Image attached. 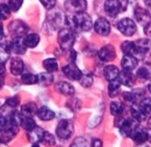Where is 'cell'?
Masks as SVG:
<instances>
[{"label":"cell","mask_w":151,"mask_h":147,"mask_svg":"<svg viewBox=\"0 0 151 147\" xmlns=\"http://www.w3.org/2000/svg\"><path fill=\"white\" fill-rule=\"evenodd\" d=\"M65 23L68 25V28L71 29L73 32H87L93 26L91 17L85 12L77 13L67 17L65 19Z\"/></svg>","instance_id":"cell-1"},{"label":"cell","mask_w":151,"mask_h":147,"mask_svg":"<svg viewBox=\"0 0 151 147\" xmlns=\"http://www.w3.org/2000/svg\"><path fill=\"white\" fill-rule=\"evenodd\" d=\"M58 42L63 50H70L75 42L74 32L70 28H62L58 32Z\"/></svg>","instance_id":"cell-2"},{"label":"cell","mask_w":151,"mask_h":147,"mask_svg":"<svg viewBox=\"0 0 151 147\" xmlns=\"http://www.w3.org/2000/svg\"><path fill=\"white\" fill-rule=\"evenodd\" d=\"M74 131V127L73 122L69 119H61L58 122L57 129H56V133L58 137L61 140H68L71 137Z\"/></svg>","instance_id":"cell-3"},{"label":"cell","mask_w":151,"mask_h":147,"mask_svg":"<svg viewBox=\"0 0 151 147\" xmlns=\"http://www.w3.org/2000/svg\"><path fill=\"white\" fill-rule=\"evenodd\" d=\"M9 31L13 36V37H23V36L27 35L29 31L28 25L22 21L15 20L12 21L9 25Z\"/></svg>","instance_id":"cell-4"},{"label":"cell","mask_w":151,"mask_h":147,"mask_svg":"<svg viewBox=\"0 0 151 147\" xmlns=\"http://www.w3.org/2000/svg\"><path fill=\"white\" fill-rule=\"evenodd\" d=\"M117 27L122 35L126 36H132L136 32V24L134 21L129 18L122 19L118 23Z\"/></svg>","instance_id":"cell-5"},{"label":"cell","mask_w":151,"mask_h":147,"mask_svg":"<svg viewBox=\"0 0 151 147\" xmlns=\"http://www.w3.org/2000/svg\"><path fill=\"white\" fill-rule=\"evenodd\" d=\"M64 7L69 12L77 14V13L84 12L87 8L86 0H66Z\"/></svg>","instance_id":"cell-6"},{"label":"cell","mask_w":151,"mask_h":147,"mask_svg":"<svg viewBox=\"0 0 151 147\" xmlns=\"http://www.w3.org/2000/svg\"><path fill=\"white\" fill-rule=\"evenodd\" d=\"M104 9L109 16L114 18L122 10V5L120 0H106Z\"/></svg>","instance_id":"cell-7"},{"label":"cell","mask_w":151,"mask_h":147,"mask_svg":"<svg viewBox=\"0 0 151 147\" xmlns=\"http://www.w3.org/2000/svg\"><path fill=\"white\" fill-rule=\"evenodd\" d=\"M62 71L64 75L69 79L75 80V81H79L83 76L82 71L78 68V66L75 64V63H70L69 64L65 65Z\"/></svg>","instance_id":"cell-8"},{"label":"cell","mask_w":151,"mask_h":147,"mask_svg":"<svg viewBox=\"0 0 151 147\" xmlns=\"http://www.w3.org/2000/svg\"><path fill=\"white\" fill-rule=\"evenodd\" d=\"M28 48L24 43L23 37H13V39L9 44L8 51L14 52L16 54H24Z\"/></svg>","instance_id":"cell-9"},{"label":"cell","mask_w":151,"mask_h":147,"mask_svg":"<svg viewBox=\"0 0 151 147\" xmlns=\"http://www.w3.org/2000/svg\"><path fill=\"white\" fill-rule=\"evenodd\" d=\"M136 125H137V121L134 118L133 119L125 118L124 120H122V122L119 125L121 134L124 137H130L133 131L137 128Z\"/></svg>","instance_id":"cell-10"},{"label":"cell","mask_w":151,"mask_h":147,"mask_svg":"<svg viewBox=\"0 0 151 147\" xmlns=\"http://www.w3.org/2000/svg\"><path fill=\"white\" fill-rule=\"evenodd\" d=\"M95 31L100 36H108L110 33V24L105 18H98L94 24Z\"/></svg>","instance_id":"cell-11"},{"label":"cell","mask_w":151,"mask_h":147,"mask_svg":"<svg viewBox=\"0 0 151 147\" xmlns=\"http://www.w3.org/2000/svg\"><path fill=\"white\" fill-rule=\"evenodd\" d=\"M18 132H19V128L8 123L6 128L3 131L0 132V140H1V142L5 143H9L11 140L17 135Z\"/></svg>","instance_id":"cell-12"},{"label":"cell","mask_w":151,"mask_h":147,"mask_svg":"<svg viewBox=\"0 0 151 147\" xmlns=\"http://www.w3.org/2000/svg\"><path fill=\"white\" fill-rule=\"evenodd\" d=\"M116 56L115 49L111 45H106L98 51V57L103 62H109L113 60Z\"/></svg>","instance_id":"cell-13"},{"label":"cell","mask_w":151,"mask_h":147,"mask_svg":"<svg viewBox=\"0 0 151 147\" xmlns=\"http://www.w3.org/2000/svg\"><path fill=\"white\" fill-rule=\"evenodd\" d=\"M56 90L65 96H73L75 92L74 87L66 81H60L55 85Z\"/></svg>","instance_id":"cell-14"},{"label":"cell","mask_w":151,"mask_h":147,"mask_svg":"<svg viewBox=\"0 0 151 147\" xmlns=\"http://www.w3.org/2000/svg\"><path fill=\"white\" fill-rule=\"evenodd\" d=\"M134 18L140 24L143 25H147L151 21L149 12L147 9L141 8V7H137L134 9Z\"/></svg>","instance_id":"cell-15"},{"label":"cell","mask_w":151,"mask_h":147,"mask_svg":"<svg viewBox=\"0 0 151 147\" xmlns=\"http://www.w3.org/2000/svg\"><path fill=\"white\" fill-rule=\"evenodd\" d=\"M130 137L132 138L137 144H142V143H145L148 140L149 133L146 130H144V129L136 128L133 131V133L131 134Z\"/></svg>","instance_id":"cell-16"},{"label":"cell","mask_w":151,"mask_h":147,"mask_svg":"<svg viewBox=\"0 0 151 147\" xmlns=\"http://www.w3.org/2000/svg\"><path fill=\"white\" fill-rule=\"evenodd\" d=\"M24 70V63L19 57H14L10 61V72L12 75L19 76L22 75Z\"/></svg>","instance_id":"cell-17"},{"label":"cell","mask_w":151,"mask_h":147,"mask_svg":"<svg viewBox=\"0 0 151 147\" xmlns=\"http://www.w3.org/2000/svg\"><path fill=\"white\" fill-rule=\"evenodd\" d=\"M136 47V55H144L151 48V40L148 38H142L134 42Z\"/></svg>","instance_id":"cell-18"},{"label":"cell","mask_w":151,"mask_h":147,"mask_svg":"<svg viewBox=\"0 0 151 147\" xmlns=\"http://www.w3.org/2000/svg\"><path fill=\"white\" fill-rule=\"evenodd\" d=\"M119 80V82L121 85L126 86V87H132L134 83V76H133V74L131 73V71H126L123 70L119 74V76L117 78Z\"/></svg>","instance_id":"cell-19"},{"label":"cell","mask_w":151,"mask_h":147,"mask_svg":"<svg viewBox=\"0 0 151 147\" xmlns=\"http://www.w3.org/2000/svg\"><path fill=\"white\" fill-rule=\"evenodd\" d=\"M122 66L123 70L126 71H133L136 68L137 64H138V61L134 56L132 55H124V57L122 60Z\"/></svg>","instance_id":"cell-20"},{"label":"cell","mask_w":151,"mask_h":147,"mask_svg":"<svg viewBox=\"0 0 151 147\" xmlns=\"http://www.w3.org/2000/svg\"><path fill=\"white\" fill-rule=\"evenodd\" d=\"M45 130L41 128V127L36 126L34 130L28 132V139L29 141L32 143H38L39 142L42 141V138L44 136Z\"/></svg>","instance_id":"cell-21"},{"label":"cell","mask_w":151,"mask_h":147,"mask_svg":"<svg viewBox=\"0 0 151 147\" xmlns=\"http://www.w3.org/2000/svg\"><path fill=\"white\" fill-rule=\"evenodd\" d=\"M54 81V76L51 73L45 72V73H40L37 75V84H39L41 87H48Z\"/></svg>","instance_id":"cell-22"},{"label":"cell","mask_w":151,"mask_h":147,"mask_svg":"<svg viewBox=\"0 0 151 147\" xmlns=\"http://www.w3.org/2000/svg\"><path fill=\"white\" fill-rule=\"evenodd\" d=\"M36 115L38 118H40L43 121H49L55 117V113L47 106H42L40 109H38Z\"/></svg>","instance_id":"cell-23"},{"label":"cell","mask_w":151,"mask_h":147,"mask_svg":"<svg viewBox=\"0 0 151 147\" xmlns=\"http://www.w3.org/2000/svg\"><path fill=\"white\" fill-rule=\"evenodd\" d=\"M119 69L115 65H108L104 69V76L108 81H113L119 76Z\"/></svg>","instance_id":"cell-24"},{"label":"cell","mask_w":151,"mask_h":147,"mask_svg":"<svg viewBox=\"0 0 151 147\" xmlns=\"http://www.w3.org/2000/svg\"><path fill=\"white\" fill-rule=\"evenodd\" d=\"M37 110V105L35 103H27L22 106L21 113L25 117H32V116L36 115Z\"/></svg>","instance_id":"cell-25"},{"label":"cell","mask_w":151,"mask_h":147,"mask_svg":"<svg viewBox=\"0 0 151 147\" xmlns=\"http://www.w3.org/2000/svg\"><path fill=\"white\" fill-rule=\"evenodd\" d=\"M138 107L145 117L151 116V98H145L140 102Z\"/></svg>","instance_id":"cell-26"},{"label":"cell","mask_w":151,"mask_h":147,"mask_svg":"<svg viewBox=\"0 0 151 147\" xmlns=\"http://www.w3.org/2000/svg\"><path fill=\"white\" fill-rule=\"evenodd\" d=\"M24 43L27 48L30 49H34L36 46H38L39 42H40V36L37 34H29L26 35L24 37Z\"/></svg>","instance_id":"cell-27"},{"label":"cell","mask_w":151,"mask_h":147,"mask_svg":"<svg viewBox=\"0 0 151 147\" xmlns=\"http://www.w3.org/2000/svg\"><path fill=\"white\" fill-rule=\"evenodd\" d=\"M136 75L141 79H150L151 78V63H147L138 68Z\"/></svg>","instance_id":"cell-28"},{"label":"cell","mask_w":151,"mask_h":147,"mask_svg":"<svg viewBox=\"0 0 151 147\" xmlns=\"http://www.w3.org/2000/svg\"><path fill=\"white\" fill-rule=\"evenodd\" d=\"M23 116L21 112L19 111H13L10 116H9V119L8 120L9 123L14 127H17V128H19L22 127V120H23Z\"/></svg>","instance_id":"cell-29"},{"label":"cell","mask_w":151,"mask_h":147,"mask_svg":"<svg viewBox=\"0 0 151 147\" xmlns=\"http://www.w3.org/2000/svg\"><path fill=\"white\" fill-rule=\"evenodd\" d=\"M43 66L44 68L45 69V71L48 73H54L57 72L58 69V61L54 58H47L45 59V61L43 62Z\"/></svg>","instance_id":"cell-30"},{"label":"cell","mask_w":151,"mask_h":147,"mask_svg":"<svg viewBox=\"0 0 151 147\" xmlns=\"http://www.w3.org/2000/svg\"><path fill=\"white\" fill-rule=\"evenodd\" d=\"M121 49L125 55H132V56L136 55L135 43L133 41H124L121 46Z\"/></svg>","instance_id":"cell-31"},{"label":"cell","mask_w":151,"mask_h":147,"mask_svg":"<svg viewBox=\"0 0 151 147\" xmlns=\"http://www.w3.org/2000/svg\"><path fill=\"white\" fill-rule=\"evenodd\" d=\"M120 87H121V83L119 82V80L116 79L113 80V81H109V97L113 98L116 97L120 92Z\"/></svg>","instance_id":"cell-32"},{"label":"cell","mask_w":151,"mask_h":147,"mask_svg":"<svg viewBox=\"0 0 151 147\" xmlns=\"http://www.w3.org/2000/svg\"><path fill=\"white\" fill-rule=\"evenodd\" d=\"M21 80L25 85H34L37 83V76L32 73H24L22 74Z\"/></svg>","instance_id":"cell-33"},{"label":"cell","mask_w":151,"mask_h":147,"mask_svg":"<svg viewBox=\"0 0 151 147\" xmlns=\"http://www.w3.org/2000/svg\"><path fill=\"white\" fill-rule=\"evenodd\" d=\"M110 113L114 116H119L123 113V105L119 102H112L110 103Z\"/></svg>","instance_id":"cell-34"},{"label":"cell","mask_w":151,"mask_h":147,"mask_svg":"<svg viewBox=\"0 0 151 147\" xmlns=\"http://www.w3.org/2000/svg\"><path fill=\"white\" fill-rule=\"evenodd\" d=\"M131 114H132V116L134 120H136L137 122H141L143 121L144 119L146 117L143 116L142 112L140 111L139 107H138V104H133L132 107H131Z\"/></svg>","instance_id":"cell-35"},{"label":"cell","mask_w":151,"mask_h":147,"mask_svg":"<svg viewBox=\"0 0 151 147\" xmlns=\"http://www.w3.org/2000/svg\"><path fill=\"white\" fill-rule=\"evenodd\" d=\"M36 123L34 119L32 117H23V120H22V128L27 131H31L32 130H34L35 127H36Z\"/></svg>","instance_id":"cell-36"},{"label":"cell","mask_w":151,"mask_h":147,"mask_svg":"<svg viewBox=\"0 0 151 147\" xmlns=\"http://www.w3.org/2000/svg\"><path fill=\"white\" fill-rule=\"evenodd\" d=\"M41 142L45 146H53L56 144V139L53 134H51V133L47 131H45Z\"/></svg>","instance_id":"cell-37"},{"label":"cell","mask_w":151,"mask_h":147,"mask_svg":"<svg viewBox=\"0 0 151 147\" xmlns=\"http://www.w3.org/2000/svg\"><path fill=\"white\" fill-rule=\"evenodd\" d=\"M80 84L83 87V88H90L93 84V76L90 73L88 74H83L82 77L79 80Z\"/></svg>","instance_id":"cell-38"},{"label":"cell","mask_w":151,"mask_h":147,"mask_svg":"<svg viewBox=\"0 0 151 147\" xmlns=\"http://www.w3.org/2000/svg\"><path fill=\"white\" fill-rule=\"evenodd\" d=\"M11 10L9 5L6 4H0V20H6L10 16Z\"/></svg>","instance_id":"cell-39"},{"label":"cell","mask_w":151,"mask_h":147,"mask_svg":"<svg viewBox=\"0 0 151 147\" xmlns=\"http://www.w3.org/2000/svg\"><path fill=\"white\" fill-rule=\"evenodd\" d=\"M70 147H89V143L87 140L84 139L83 137H77L71 143Z\"/></svg>","instance_id":"cell-40"},{"label":"cell","mask_w":151,"mask_h":147,"mask_svg":"<svg viewBox=\"0 0 151 147\" xmlns=\"http://www.w3.org/2000/svg\"><path fill=\"white\" fill-rule=\"evenodd\" d=\"M23 4V0H9V7L11 11H18L22 8Z\"/></svg>","instance_id":"cell-41"},{"label":"cell","mask_w":151,"mask_h":147,"mask_svg":"<svg viewBox=\"0 0 151 147\" xmlns=\"http://www.w3.org/2000/svg\"><path fill=\"white\" fill-rule=\"evenodd\" d=\"M6 104L11 108H16L17 106L19 104V98L18 96H13V97L6 99Z\"/></svg>","instance_id":"cell-42"},{"label":"cell","mask_w":151,"mask_h":147,"mask_svg":"<svg viewBox=\"0 0 151 147\" xmlns=\"http://www.w3.org/2000/svg\"><path fill=\"white\" fill-rule=\"evenodd\" d=\"M39 1L45 7V9L47 10L54 9V7L56 6L57 3V0H39Z\"/></svg>","instance_id":"cell-43"},{"label":"cell","mask_w":151,"mask_h":147,"mask_svg":"<svg viewBox=\"0 0 151 147\" xmlns=\"http://www.w3.org/2000/svg\"><path fill=\"white\" fill-rule=\"evenodd\" d=\"M8 123H9V121H8V119H6V117L0 116V132L3 131L6 128Z\"/></svg>","instance_id":"cell-44"},{"label":"cell","mask_w":151,"mask_h":147,"mask_svg":"<svg viewBox=\"0 0 151 147\" xmlns=\"http://www.w3.org/2000/svg\"><path fill=\"white\" fill-rule=\"evenodd\" d=\"M92 147H103V143L100 139H94L92 142Z\"/></svg>","instance_id":"cell-45"},{"label":"cell","mask_w":151,"mask_h":147,"mask_svg":"<svg viewBox=\"0 0 151 147\" xmlns=\"http://www.w3.org/2000/svg\"><path fill=\"white\" fill-rule=\"evenodd\" d=\"M144 32H145V34L147 36H151V21L147 25H145V29H144Z\"/></svg>","instance_id":"cell-46"},{"label":"cell","mask_w":151,"mask_h":147,"mask_svg":"<svg viewBox=\"0 0 151 147\" xmlns=\"http://www.w3.org/2000/svg\"><path fill=\"white\" fill-rule=\"evenodd\" d=\"M6 74V66L5 63L0 62V77H2Z\"/></svg>","instance_id":"cell-47"},{"label":"cell","mask_w":151,"mask_h":147,"mask_svg":"<svg viewBox=\"0 0 151 147\" xmlns=\"http://www.w3.org/2000/svg\"><path fill=\"white\" fill-rule=\"evenodd\" d=\"M3 23H2V22H1V20H0V35H2V34H4V33H3Z\"/></svg>","instance_id":"cell-48"},{"label":"cell","mask_w":151,"mask_h":147,"mask_svg":"<svg viewBox=\"0 0 151 147\" xmlns=\"http://www.w3.org/2000/svg\"><path fill=\"white\" fill-rule=\"evenodd\" d=\"M146 4L149 7H151V0H146Z\"/></svg>","instance_id":"cell-49"},{"label":"cell","mask_w":151,"mask_h":147,"mask_svg":"<svg viewBox=\"0 0 151 147\" xmlns=\"http://www.w3.org/2000/svg\"><path fill=\"white\" fill-rule=\"evenodd\" d=\"M136 147H147V146L145 145V143H142V144H138Z\"/></svg>","instance_id":"cell-50"},{"label":"cell","mask_w":151,"mask_h":147,"mask_svg":"<svg viewBox=\"0 0 151 147\" xmlns=\"http://www.w3.org/2000/svg\"><path fill=\"white\" fill-rule=\"evenodd\" d=\"M147 88H148V90H149V92L151 93V82L148 84V87H147Z\"/></svg>","instance_id":"cell-51"},{"label":"cell","mask_w":151,"mask_h":147,"mask_svg":"<svg viewBox=\"0 0 151 147\" xmlns=\"http://www.w3.org/2000/svg\"><path fill=\"white\" fill-rule=\"evenodd\" d=\"M32 147H40V146L38 145V143H34V144L32 145Z\"/></svg>","instance_id":"cell-52"},{"label":"cell","mask_w":151,"mask_h":147,"mask_svg":"<svg viewBox=\"0 0 151 147\" xmlns=\"http://www.w3.org/2000/svg\"><path fill=\"white\" fill-rule=\"evenodd\" d=\"M2 86H3V80L0 79V89L2 88Z\"/></svg>","instance_id":"cell-53"},{"label":"cell","mask_w":151,"mask_h":147,"mask_svg":"<svg viewBox=\"0 0 151 147\" xmlns=\"http://www.w3.org/2000/svg\"><path fill=\"white\" fill-rule=\"evenodd\" d=\"M0 144H1V140H0Z\"/></svg>","instance_id":"cell-54"}]
</instances>
